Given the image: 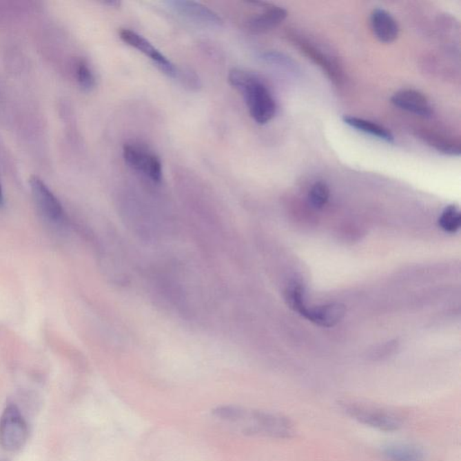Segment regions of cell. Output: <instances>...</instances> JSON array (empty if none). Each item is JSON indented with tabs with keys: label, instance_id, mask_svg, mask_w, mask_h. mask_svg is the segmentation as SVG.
I'll return each instance as SVG.
<instances>
[{
	"label": "cell",
	"instance_id": "6da1fadb",
	"mask_svg": "<svg viewBox=\"0 0 461 461\" xmlns=\"http://www.w3.org/2000/svg\"><path fill=\"white\" fill-rule=\"evenodd\" d=\"M229 82L245 96L251 116L260 125H265L275 116L277 105L268 88L245 70H232Z\"/></svg>",
	"mask_w": 461,
	"mask_h": 461
},
{
	"label": "cell",
	"instance_id": "7a4b0ae2",
	"mask_svg": "<svg viewBox=\"0 0 461 461\" xmlns=\"http://www.w3.org/2000/svg\"><path fill=\"white\" fill-rule=\"evenodd\" d=\"M239 425L247 436L290 439L296 434L295 427L287 417L268 411L246 408Z\"/></svg>",
	"mask_w": 461,
	"mask_h": 461
},
{
	"label": "cell",
	"instance_id": "3957f363",
	"mask_svg": "<svg viewBox=\"0 0 461 461\" xmlns=\"http://www.w3.org/2000/svg\"><path fill=\"white\" fill-rule=\"evenodd\" d=\"M339 407L351 419L376 430L391 433L403 427L402 416L387 408L354 399L340 400Z\"/></svg>",
	"mask_w": 461,
	"mask_h": 461
},
{
	"label": "cell",
	"instance_id": "277c9868",
	"mask_svg": "<svg viewBox=\"0 0 461 461\" xmlns=\"http://www.w3.org/2000/svg\"><path fill=\"white\" fill-rule=\"evenodd\" d=\"M28 436V422L21 411L13 403L7 404L0 416V446L7 451H19Z\"/></svg>",
	"mask_w": 461,
	"mask_h": 461
},
{
	"label": "cell",
	"instance_id": "5b68a950",
	"mask_svg": "<svg viewBox=\"0 0 461 461\" xmlns=\"http://www.w3.org/2000/svg\"><path fill=\"white\" fill-rule=\"evenodd\" d=\"M125 163L132 169L143 173L152 181L161 182L163 164L160 157L139 143H126L123 150Z\"/></svg>",
	"mask_w": 461,
	"mask_h": 461
},
{
	"label": "cell",
	"instance_id": "8992f818",
	"mask_svg": "<svg viewBox=\"0 0 461 461\" xmlns=\"http://www.w3.org/2000/svg\"><path fill=\"white\" fill-rule=\"evenodd\" d=\"M119 37L126 45L138 50L150 60H152L155 66L164 74L173 79L180 78L181 70L142 35L137 34L136 32L129 30V29H121L119 32Z\"/></svg>",
	"mask_w": 461,
	"mask_h": 461
},
{
	"label": "cell",
	"instance_id": "52a82bcc",
	"mask_svg": "<svg viewBox=\"0 0 461 461\" xmlns=\"http://www.w3.org/2000/svg\"><path fill=\"white\" fill-rule=\"evenodd\" d=\"M30 187L35 204L43 217L54 224H60L63 220L64 211L52 190L38 177L31 178Z\"/></svg>",
	"mask_w": 461,
	"mask_h": 461
},
{
	"label": "cell",
	"instance_id": "ba28073f",
	"mask_svg": "<svg viewBox=\"0 0 461 461\" xmlns=\"http://www.w3.org/2000/svg\"><path fill=\"white\" fill-rule=\"evenodd\" d=\"M175 13L190 20L208 26H221L223 19L216 12L205 7L199 3L187 1V0H173L166 3Z\"/></svg>",
	"mask_w": 461,
	"mask_h": 461
},
{
	"label": "cell",
	"instance_id": "9c48e42d",
	"mask_svg": "<svg viewBox=\"0 0 461 461\" xmlns=\"http://www.w3.org/2000/svg\"><path fill=\"white\" fill-rule=\"evenodd\" d=\"M346 313L345 305L339 303H331L317 305L315 307L305 308L300 315L308 321L314 322L319 327H333L342 321Z\"/></svg>",
	"mask_w": 461,
	"mask_h": 461
},
{
	"label": "cell",
	"instance_id": "30bf717a",
	"mask_svg": "<svg viewBox=\"0 0 461 461\" xmlns=\"http://www.w3.org/2000/svg\"><path fill=\"white\" fill-rule=\"evenodd\" d=\"M391 102L396 107L416 116L429 117L433 114V107L427 96L416 90L398 91L392 96Z\"/></svg>",
	"mask_w": 461,
	"mask_h": 461
},
{
	"label": "cell",
	"instance_id": "8fae6325",
	"mask_svg": "<svg viewBox=\"0 0 461 461\" xmlns=\"http://www.w3.org/2000/svg\"><path fill=\"white\" fill-rule=\"evenodd\" d=\"M287 16V11L283 8L264 4L263 11L252 17L246 22V28L254 34L266 33L280 25Z\"/></svg>",
	"mask_w": 461,
	"mask_h": 461
},
{
	"label": "cell",
	"instance_id": "7c38bea8",
	"mask_svg": "<svg viewBox=\"0 0 461 461\" xmlns=\"http://www.w3.org/2000/svg\"><path fill=\"white\" fill-rule=\"evenodd\" d=\"M371 23L373 33L381 43H391L398 38V23L389 12L376 8L371 13Z\"/></svg>",
	"mask_w": 461,
	"mask_h": 461
},
{
	"label": "cell",
	"instance_id": "4fadbf2b",
	"mask_svg": "<svg viewBox=\"0 0 461 461\" xmlns=\"http://www.w3.org/2000/svg\"><path fill=\"white\" fill-rule=\"evenodd\" d=\"M381 455L387 461H425V452L408 443H390L383 446Z\"/></svg>",
	"mask_w": 461,
	"mask_h": 461
},
{
	"label": "cell",
	"instance_id": "5bb4252c",
	"mask_svg": "<svg viewBox=\"0 0 461 461\" xmlns=\"http://www.w3.org/2000/svg\"><path fill=\"white\" fill-rule=\"evenodd\" d=\"M345 124L356 129L357 131L362 132L364 134L371 135L373 137L378 138L387 143L394 142V136L387 128L378 124H375L369 120L359 119L356 116H343Z\"/></svg>",
	"mask_w": 461,
	"mask_h": 461
},
{
	"label": "cell",
	"instance_id": "9a60e30c",
	"mask_svg": "<svg viewBox=\"0 0 461 461\" xmlns=\"http://www.w3.org/2000/svg\"><path fill=\"white\" fill-rule=\"evenodd\" d=\"M438 225L445 233L455 234L460 229L461 214L460 208L455 205H450L443 209L439 216Z\"/></svg>",
	"mask_w": 461,
	"mask_h": 461
},
{
	"label": "cell",
	"instance_id": "2e32d148",
	"mask_svg": "<svg viewBox=\"0 0 461 461\" xmlns=\"http://www.w3.org/2000/svg\"><path fill=\"white\" fill-rule=\"evenodd\" d=\"M285 300H286L287 305L295 312H298L299 315L302 311L307 307L305 302V291L303 287L301 285L296 283L290 284L287 287L285 291Z\"/></svg>",
	"mask_w": 461,
	"mask_h": 461
},
{
	"label": "cell",
	"instance_id": "e0dca14e",
	"mask_svg": "<svg viewBox=\"0 0 461 461\" xmlns=\"http://www.w3.org/2000/svg\"><path fill=\"white\" fill-rule=\"evenodd\" d=\"M330 198V189L328 185L324 181L316 182L311 187L309 201L316 208L324 207Z\"/></svg>",
	"mask_w": 461,
	"mask_h": 461
},
{
	"label": "cell",
	"instance_id": "ac0fdd59",
	"mask_svg": "<svg viewBox=\"0 0 461 461\" xmlns=\"http://www.w3.org/2000/svg\"><path fill=\"white\" fill-rule=\"evenodd\" d=\"M76 78L82 90L90 91L96 85V79L92 70L85 61H79L76 65Z\"/></svg>",
	"mask_w": 461,
	"mask_h": 461
},
{
	"label": "cell",
	"instance_id": "d6986e66",
	"mask_svg": "<svg viewBox=\"0 0 461 461\" xmlns=\"http://www.w3.org/2000/svg\"><path fill=\"white\" fill-rule=\"evenodd\" d=\"M4 204V195H3L1 185H0V205Z\"/></svg>",
	"mask_w": 461,
	"mask_h": 461
}]
</instances>
